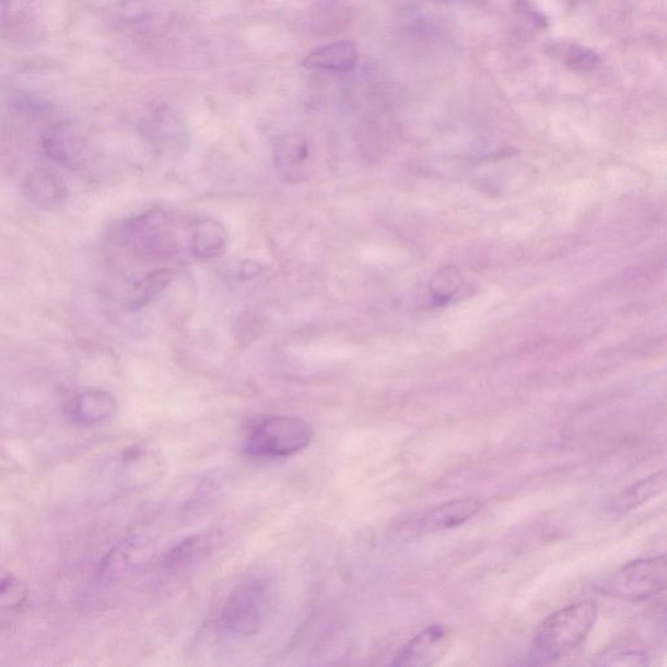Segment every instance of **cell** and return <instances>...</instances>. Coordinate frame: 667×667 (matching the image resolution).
I'll use <instances>...</instances> for the list:
<instances>
[{
    "label": "cell",
    "instance_id": "6da1fadb",
    "mask_svg": "<svg viewBox=\"0 0 667 667\" xmlns=\"http://www.w3.org/2000/svg\"><path fill=\"white\" fill-rule=\"evenodd\" d=\"M598 605L582 601L550 616L541 624L529 652L534 665H549L569 655L589 635L597 621Z\"/></svg>",
    "mask_w": 667,
    "mask_h": 667
},
{
    "label": "cell",
    "instance_id": "7a4b0ae2",
    "mask_svg": "<svg viewBox=\"0 0 667 667\" xmlns=\"http://www.w3.org/2000/svg\"><path fill=\"white\" fill-rule=\"evenodd\" d=\"M312 438V426L301 418H267L249 428L244 450L256 458H289L308 447Z\"/></svg>",
    "mask_w": 667,
    "mask_h": 667
},
{
    "label": "cell",
    "instance_id": "3957f363",
    "mask_svg": "<svg viewBox=\"0 0 667 667\" xmlns=\"http://www.w3.org/2000/svg\"><path fill=\"white\" fill-rule=\"evenodd\" d=\"M666 558H644L625 564L617 573L597 585L596 589L604 596L623 601H643L666 588Z\"/></svg>",
    "mask_w": 667,
    "mask_h": 667
},
{
    "label": "cell",
    "instance_id": "277c9868",
    "mask_svg": "<svg viewBox=\"0 0 667 667\" xmlns=\"http://www.w3.org/2000/svg\"><path fill=\"white\" fill-rule=\"evenodd\" d=\"M269 605V590L261 581L244 582L224 602L220 623L231 635L254 636L262 628Z\"/></svg>",
    "mask_w": 667,
    "mask_h": 667
},
{
    "label": "cell",
    "instance_id": "5b68a950",
    "mask_svg": "<svg viewBox=\"0 0 667 667\" xmlns=\"http://www.w3.org/2000/svg\"><path fill=\"white\" fill-rule=\"evenodd\" d=\"M452 636L445 625L434 624L414 636L395 657V666H432L450 648Z\"/></svg>",
    "mask_w": 667,
    "mask_h": 667
},
{
    "label": "cell",
    "instance_id": "8992f818",
    "mask_svg": "<svg viewBox=\"0 0 667 667\" xmlns=\"http://www.w3.org/2000/svg\"><path fill=\"white\" fill-rule=\"evenodd\" d=\"M40 148L47 159L65 167L78 166L84 154V141L78 129L65 121L45 129L40 136Z\"/></svg>",
    "mask_w": 667,
    "mask_h": 667
},
{
    "label": "cell",
    "instance_id": "52a82bcc",
    "mask_svg": "<svg viewBox=\"0 0 667 667\" xmlns=\"http://www.w3.org/2000/svg\"><path fill=\"white\" fill-rule=\"evenodd\" d=\"M23 192L26 200L40 210H56L63 207L68 197L63 179L45 167L33 168L26 174Z\"/></svg>",
    "mask_w": 667,
    "mask_h": 667
},
{
    "label": "cell",
    "instance_id": "ba28073f",
    "mask_svg": "<svg viewBox=\"0 0 667 667\" xmlns=\"http://www.w3.org/2000/svg\"><path fill=\"white\" fill-rule=\"evenodd\" d=\"M117 411V401L104 390H86L77 395L68 406V417L80 426H94L110 420Z\"/></svg>",
    "mask_w": 667,
    "mask_h": 667
},
{
    "label": "cell",
    "instance_id": "9c48e42d",
    "mask_svg": "<svg viewBox=\"0 0 667 667\" xmlns=\"http://www.w3.org/2000/svg\"><path fill=\"white\" fill-rule=\"evenodd\" d=\"M359 60L358 47L347 40L318 47L303 61L306 70L347 73L355 70Z\"/></svg>",
    "mask_w": 667,
    "mask_h": 667
},
{
    "label": "cell",
    "instance_id": "30bf717a",
    "mask_svg": "<svg viewBox=\"0 0 667 667\" xmlns=\"http://www.w3.org/2000/svg\"><path fill=\"white\" fill-rule=\"evenodd\" d=\"M480 508V502L473 499L446 502L425 514L419 526L423 533H441V530L459 527L472 519L476 514H479Z\"/></svg>",
    "mask_w": 667,
    "mask_h": 667
},
{
    "label": "cell",
    "instance_id": "8fae6325",
    "mask_svg": "<svg viewBox=\"0 0 667 667\" xmlns=\"http://www.w3.org/2000/svg\"><path fill=\"white\" fill-rule=\"evenodd\" d=\"M308 159V142L303 136L296 133L284 134L277 141L274 149L276 167L285 180H301Z\"/></svg>",
    "mask_w": 667,
    "mask_h": 667
},
{
    "label": "cell",
    "instance_id": "7c38bea8",
    "mask_svg": "<svg viewBox=\"0 0 667 667\" xmlns=\"http://www.w3.org/2000/svg\"><path fill=\"white\" fill-rule=\"evenodd\" d=\"M229 233L217 220H203L196 224L192 235V254L199 260H212L226 250Z\"/></svg>",
    "mask_w": 667,
    "mask_h": 667
},
{
    "label": "cell",
    "instance_id": "4fadbf2b",
    "mask_svg": "<svg viewBox=\"0 0 667 667\" xmlns=\"http://www.w3.org/2000/svg\"><path fill=\"white\" fill-rule=\"evenodd\" d=\"M666 489V473L659 471L650 478L636 482V484L625 489L624 492L612 502V510L617 513H630L632 510L643 506L644 503L663 494Z\"/></svg>",
    "mask_w": 667,
    "mask_h": 667
},
{
    "label": "cell",
    "instance_id": "5bb4252c",
    "mask_svg": "<svg viewBox=\"0 0 667 667\" xmlns=\"http://www.w3.org/2000/svg\"><path fill=\"white\" fill-rule=\"evenodd\" d=\"M173 279L174 273L169 269H159L147 274L129 292L128 308L131 311L144 308L145 305L152 303L156 296H160L167 289Z\"/></svg>",
    "mask_w": 667,
    "mask_h": 667
},
{
    "label": "cell",
    "instance_id": "9a60e30c",
    "mask_svg": "<svg viewBox=\"0 0 667 667\" xmlns=\"http://www.w3.org/2000/svg\"><path fill=\"white\" fill-rule=\"evenodd\" d=\"M553 54L571 71L578 73L594 71L601 63V59L596 51L576 44L557 45L553 47Z\"/></svg>",
    "mask_w": 667,
    "mask_h": 667
},
{
    "label": "cell",
    "instance_id": "2e32d148",
    "mask_svg": "<svg viewBox=\"0 0 667 667\" xmlns=\"http://www.w3.org/2000/svg\"><path fill=\"white\" fill-rule=\"evenodd\" d=\"M30 590L22 578L0 570V612L17 610L28 600Z\"/></svg>",
    "mask_w": 667,
    "mask_h": 667
},
{
    "label": "cell",
    "instance_id": "e0dca14e",
    "mask_svg": "<svg viewBox=\"0 0 667 667\" xmlns=\"http://www.w3.org/2000/svg\"><path fill=\"white\" fill-rule=\"evenodd\" d=\"M595 664L601 666H642L646 664V656L645 653L640 651H608L598 657Z\"/></svg>",
    "mask_w": 667,
    "mask_h": 667
},
{
    "label": "cell",
    "instance_id": "ac0fdd59",
    "mask_svg": "<svg viewBox=\"0 0 667 667\" xmlns=\"http://www.w3.org/2000/svg\"><path fill=\"white\" fill-rule=\"evenodd\" d=\"M7 12H9V3L7 0H0V24L5 22Z\"/></svg>",
    "mask_w": 667,
    "mask_h": 667
}]
</instances>
